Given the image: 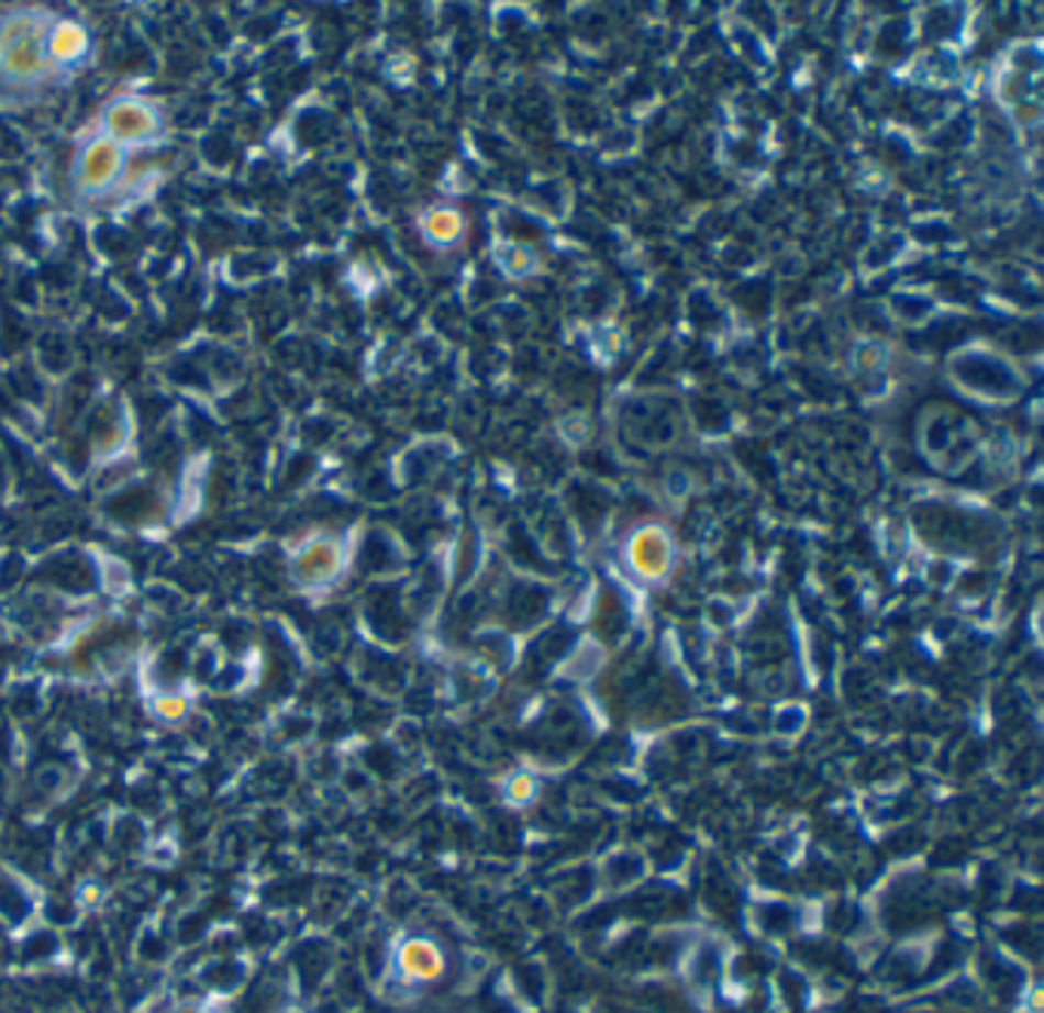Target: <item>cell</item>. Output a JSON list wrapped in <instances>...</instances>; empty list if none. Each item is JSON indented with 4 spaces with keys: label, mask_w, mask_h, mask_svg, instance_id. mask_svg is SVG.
<instances>
[{
    "label": "cell",
    "mask_w": 1044,
    "mask_h": 1013,
    "mask_svg": "<svg viewBox=\"0 0 1044 1013\" xmlns=\"http://www.w3.org/2000/svg\"><path fill=\"white\" fill-rule=\"evenodd\" d=\"M341 567H344V548L331 536L307 539L301 548H295V557H291V572L303 588L329 586L337 579Z\"/></svg>",
    "instance_id": "obj_4"
},
{
    "label": "cell",
    "mask_w": 1044,
    "mask_h": 1013,
    "mask_svg": "<svg viewBox=\"0 0 1044 1013\" xmlns=\"http://www.w3.org/2000/svg\"><path fill=\"white\" fill-rule=\"evenodd\" d=\"M130 151H123L108 135H89L84 147L74 157V187L84 200H104L116 190H123L126 169H130Z\"/></svg>",
    "instance_id": "obj_3"
},
{
    "label": "cell",
    "mask_w": 1044,
    "mask_h": 1013,
    "mask_svg": "<svg viewBox=\"0 0 1044 1013\" xmlns=\"http://www.w3.org/2000/svg\"><path fill=\"white\" fill-rule=\"evenodd\" d=\"M92 53V34L84 22H77L71 15H53L49 29H46V58L53 65V71H71L80 68Z\"/></svg>",
    "instance_id": "obj_5"
},
{
    "label": "cell",
    "mask_w": 1044,
    "mask_h": 1013,
    "mask_svg": "<svg viewBox=\"0 0 1044 1013\" xmlns=\"http://www.w3.org/2000/svg\"><path fill=\"white\" fill-rule=\"evenodd\" d=\"M53 13L44 10H3L0 13V84L44 86L56 71L46 58V29Z\"/></svg>",
    "instance_id": "obj_1"
},
{
    "label": "cell",
    "mask_w": 1044,
    "mask_h": 1013,
    "mask_svg": "<svg viewBox=\"0 0 1044 1013\" xmlns=\"http://www.w3.org/2000/svg\"><path fill=\"white\" fill-rule=\"evenodd\" d=\"M187 711H190V701H187V695H181V692H159L157 699H154V714H157L159 720L175 723V720L187 716Z\"/></svg>",
    "instance_id": "obj_7"
},
{
    "label": "cell",
    "mask_w": 1044,
    "mask_h": 1013,
    "mask_svg": "<svg viewBox=\"0 0 1044 1013\" xmlns=\"http://www.w3.org/2000/svg\"><path fill=\"white\" fill-rule=\"evenodd\" d=\"M442 953L430 940H408L399 949V968L414 980H435L442 973Z\"/></svg>",
    "instance_id": "obj_6"
},
{
    "label": "cell",
    "mask_w": 1044,
    "mask_h": 1013,
    "mask_svg": "<svg viewBox=\"0 0 1044 1013\" xmlns=\"http://www.w3.org/2000/svg\"><path fill=\"white\" fill-rule=\"evenodd\" d=\"M175 1013H206V1011H200V1008H178Z\"/></svg>",
    "instance_id": "obj_8"
},
{
    "label": "cell",
    "mask_w": 1044,
    "mask_h": 1013,
    "mask_svg": "<svg viewBox=\"0 0 1044 1013\" xmlns=\"http://www.w3.org/2000/svg\"><path fill=\"white\" fill-rule=\"evenodd\" d=\"M101 135L120 144L123 151L138 154L151 144L163 142L166 135V116L157 101L144 96H114L101 108Z\"/></svg>",
    "instance_id": "obj_2"
}]
</instances>
